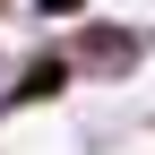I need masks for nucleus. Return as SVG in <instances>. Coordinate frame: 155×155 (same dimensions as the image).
<instances>
[{"label":"nucleus","mask_w":155,"mask_h":155,"mask_svg":"<svg viewBox=\"0 0 155 155\" xmlns=\"http://www.w3.org/2000/svg\"><path fill=\"white\" fill-rule=\"evenodd\" d=\"M69 61H78V78H129L147 61V35L138 26H112V17H78L69 26Z\"/></svg>","instance_id":"f257e3e1"},{"label":"nucleus","mask_w":155,"mask_h":155,"mask_svg":"<svg viewBox=\"0 0 155 155\" xmlns=\"http://www.w3.org/2000/svg\"><path fill=\"white\" fill-rule=\"evenodd\" d=\"M78 86V61H69V43H43L26 69H17V86H9V112H35V104H61V95Z\"/></svg>","instance_id":"f03ea898"},{"label":"nucleus","mask_w":155,"mask_h":155,"mask_svg":"<svg viewBox=\"0 0 155 155\" xmlns=\"http://www.w3.org/2000/svg\"><path fill=\"white\" fill-rule=\"evenodd\" d=\"M26 9L43 17V26H61V17H69V26H78V17H86V0H26Z\"/></svg>","instance_id":"7ed1b4c3"},{"label":"nucleus","mask_w":155,"mask_h":155,"mask_svg":"<svg viewBox=\"0 0 155 155\" xmlns=\"http://www.w3.org/2000/svg\"><path fill=\"white\" fill-rule=\"evenodd\" d=\"M147 43H155V26H147Z\"/></svg>","instance_id":"20e7f679"},{"label":"nucleus","mask_w":155,"mask_h":155,"mask_svg":"<svg viewBox=\"0 0 155 155\" xmlns=\"http://www.w3.org/2000/svg\"><path fill=\"white\" fill-rule=\"evenodd\" d=\"M0 9H9V0H0Z\"/></svg>","instance_id":"39448f33"}]
</instances>
